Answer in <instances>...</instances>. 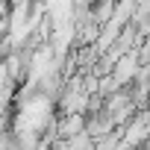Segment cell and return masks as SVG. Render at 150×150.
<instances>
[{
  "mask_svg": "<svg viewBox=\"0 0 150 150\" xmlns=\"http://www.w3.org/2000/svg\"><path fill=\"white\" fill-rule=\"evenodd\" d=\"M12 3H18V0H12Z\"/></svg>",
  "mask_w": 150,
  "mask_h": 150,
  "instance_id": "obj_1",
  "label": "cell"
}]
</instances>
